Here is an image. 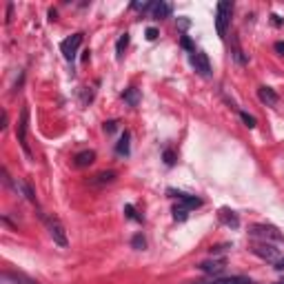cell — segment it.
<instances>
[{
	"label": "cell",
	"mask_w": 284,
	"mask_h": 284,
	"mask_svg": "<svg viewBox=\"0 0 284 284\" xmlns=\"http://www.w3.org/2000/svg\"><path fill=\"white\" fill-rule=\"evenodd\" d=\"M278 284H284V280H280V282H278Z\"/></svg>",
	"instance_id": "obj_33"
},
{
	"label": "cell",
	"mask_w": 284,
	"mask_h": 284,
	"mask_svg": "<svg viewBox=\"0 0 284 284\" xmlns=\"http://www.w3.org/2000/svg\"><path fill=\"white\" fill-rule=\"evenodd\" d=\"M200 284H253V280L247 278V275H231V278H213L211 282H200Z\"/></svg>",
	"instance_id": "obj_12"
},
{
	"label": "cell",
	"mask_w": 284,
	"mask_h": 284,
	"mask_svg": "<svg viewBox=\"0 0 284 284\" xmlns=\"http://www.w3.org/2000/svg\"><path fill=\"white\" fill-rule=\"evenodd\" d=\"M129 140H131V133L129 131H125L120 136V140H118V144H116V153L118 156H129V153H131V149H129Z\"/></svg>",
	"instance_id": "obj_14"
},
{
	"label": "cell",
	"mask_w": 284,
	"mask_h": 284,
	"mask_svg": "<svg viewBox=\"0 0 284 284\" xmlns=\"http://www.w3.org/2000/svg\"><path fill=\"white\" fill-rule=\"evenodd\" d=\"M20 191L27 195V200H29V202H33V205H36V195H33V189H32V187H29V184H27V182H20Z\"/></svg>",
	"instance_id": "obj_23"
},
{
	"label": "cell",
	"mask_w": 284,
	"mask_h": 284,
	"mask_svg": "<svg viewBox=\"0 0 284 284\" xmlns=\"http://www.w3.org/2000/svg\"><path fill=\"white\" fill-rule=\"evenodd\" d=\"M80 45H82V33H74V36L64 38V40L60 42V51H63L67 63H74L76 60V53H78Z\"/></svg>",
	"instance_id": "obj_4"
},
{
	"label": "cell",
	"mask_w": 284,
	"mask_h": 284,
	"mask_svg": "<svg viewBox=\"0 0 284 284\" xmlns=\"http://www.w3.org/2000/svg\"><path fill=\"white\" fill-rule=\"evenodd\" d=\"M169 195L171 198H178V202L180 205H184L187 209H195V206H200L202 205V200L200 198H195V195H189V193H182V191H174V189H169Z\"/></svg>",
	"instance_id": "obj_9"
},
{
	"label": "cell",
	"mask_w": 284,
	"mask_h": 284,
	"mask_svg": "<svg viewBox=\"0 0 284 284\" xmlns=\"http://www.w3.org/2000/svg\"><path fill=\"white\" fill-rule=\"evenodd\" d=\"M240 118H242V122L249 126V129H253V126H255V118H253V116H249L247 111H240Z\"/></svg>",
	"instance_id": "obj_25"
},
{
	"label": "cell",
	"mask_w": 284,
	"mask_h": 284,
	"mask_svg": "<svg viewBox=\"0 0 284 284\" xmlns=\"http://www.w3.org/2000/svg\"><path fill=\"white\" fill-rule=\"evenodd\" d=\"M118 129V122L116 120H109V122H105V131L107 133H113Z\"/></svg>",
	"instance_id": "obj_27"
},
{
	"label": "cell",
	"mask_w": 284,
	"mask_h": 284,
	"mask_svg": "<svg viewBox=\"0 0 284 284\" xmlns=\"http://www.w3.org/2000/svg\"><path fill=\"white\" fill-rule=\"evenodd\" d=\"M125 216L129 218V220L142 222V216H138V213H136V209H133V205H125Z\"/></svg>",
	"instance_id": "obj_24"
},
{
	"label": "cell",
	"mask_w": 284,
	"mask_h": 284,
	"mask_svg": "<svg viewBox=\"0 0 284 284\" xmlns=\"http://www.w3.org/2000/svg\"><path fill=\"white\" fill-rule=\"evenodd\" d=\"M122 98H125V102L129 107H138V102H140V91H138L136 87H129V89H125Z\"/></svg>",
	"instance_id": "obj_19"
},
{
	"label": "cell",
	"mask_w": 284,
	"mask_h": 284,
	"mask_svg": "<svg viewBox=\"0 0 284 284\" xmlns=\"http://www.w3.org/2000/svg\"><path fill=\"white\" fill-rule=\"evenodd\" d=\"M249 236L251 237H260V240H275V242H284V236L275 229V226L271 224H253L251 231H249Z\"/></svg>",
	"instance_id": "obj_3"
},
{
	"label": "cell",
	"mask_w": 284,
	"mask_h": 284,
	"mask_svg": "<svg viewBox=\"0 0 284 284\" xmlns=\"http://www.w3.org/2000/svg\"><path fill=\"white\" fill-rule=\"evenodd\" d=\"M156 38H158V29L149 27V29H147V40H156Z\"/></svg>",
	"instance_id": "obj_29"
},
{
	"label": "cell",
	"mask_w": 284,
	"mask_h": 284,
	"mask_svg": "<svg viewBox=\"0 0 284 284\" xmlns=\"http://www.w3.org/2000/svg\"><path fill=\"white\" fill-rule=\"evenodd\" d=\"M191 64H193V69L202 76V78H209L211 76V63H209V56H206L205 51H195L193 56H191Z\"/></svg>",
	"instance_id": "obj_6"
},
{
	"label": "cell",
	"mask_w": 284,
	"mask_h": 284,
	"mask_svg": "<svg viewBox=\"0 0 284 284\" xmlns=\"http://www.w3.org/2000/svg\"><path fill=\"white\" fill-rule=\"evenodd\" d=\"M275 271H284V258H280L278 262H275Z\"/></svg>",
	"instance_id": "obj_32"
},
{
	"label": "cell",
	"mask_w": 284,
	"mask_h": 284,
	"mask_svg": "<svg viewBox=\"0 0 284 284\" xmlns=\"http://www.w3.org/2000/svg\"><path fill=\"white\" fill-rule=\"evenodd\" d=\"M116 180V171H102V174H98L94 180H91V184L94 187H102V184H109Z\"/></svg>",
	"instance_id": "obj_18"
},
{
	"label": "cell",
	"mask_w": 284,
	"mask_h": 284,
	"mask_svg": "<svg viewBox=\"0 0 284 284\" xmlns=\"http://www.w3.org/2000/svg\"><path fill=\"white\" fill-rule=\"evenodd\" d=\"M129 33H122L120 38H118V42H116V58L118 60H122L125 58V51H126V47H129Z\"/></svg>",
	"instance_id": "obj_20"
},
{
	"label": "cell",
	"mask_w": 284,
	"mask_h": 284,
	"mask_svg": "<svg viewBox=\"0 0 284 284\" xmlns=\"http://www.w3.org/2000/svg\"><path fill=\"white\" fill-rule=\"evenodd\" d=\"M231 56L237 64H247V58H244L242 47H240V38L237 36H231Z\"/></svg>",
	"instance_id": "obj_13"
},
{
	"label": "cell",
	"mask_w": 284,
	"mask_h": 284,
	"mask_svg": "<svg viewBox=\"0 0 284 284\" xmlns=\"http://www.w3.org/2000/svg\"><path fill=\"white\" fill-rule=\"evenodd\" d=\"M0 284H40L38 280L29 278L25 273H16V271H2L0 275Z\"/></svg>",
	"instance_id": "obj_7"
},
{
	"label": "cell",
	"mask_w": 284,
	"mask_h": 284,
	"mask_svg": "<svg viewBox=\"0 0 284 284\" xmlns=\"http://www.w3.org/2000/svg\"><path fill=\"white\" fill-rule=\"evenodd\" d=\"M231 11H233V2H218V11H216V29L218 36L224 38L226 29H229V22H231Z\"/></svg>",
	"instance_id": "obj_1"
},
{
	"label": "cell",
	"mask_w": 284,
	"mask_h": 284,
	"mask_svg": "<svg viewBox=\"0 0 284 284\" xmlns=\"http://www.w3.org/2000/svg\"><path fill=\"white\" fill-rule=\"evenodd\" d=\"M95 160V151H80L78 156H76V167L82 169V167H89V164H94Z\"/></svg>",
	"instance_id": "obj_16"
},
{
	"label": "cell",
	"mask_w": 284,
	"mask_h": 284,
	"mask_svg": "<svg viewBox=\"0 0 284 284\" xmlns=\"http://www.w3.org/2000/svg\"><path fill=\"white\" fill-rule=\"evenodd\" d=\"M153 18H169L171 16V11H174V7L169 5V2H156V5H153Z\"/></svg>",
	"instance_id": "obj_17"
},
{
	"label": "cell",
	"mask_w": 284,
	"mask_h": 284,
	"mask_svg": "<svg viewBox=\"0 0 284 284\" xmlns=\"http://www.w3.org/2000/svg\"><path fill=\"white\" fill-rule=\"evenodd\" d=\"M182 47H184V49H189V51H191V56H193V53H195L193 45H191V40H189V38H187V36H182Z\"/></svg>",
	"instance_id": "obj_28"
},
{
	"label": "cell",
	"mask_w": 284,
	"mask_h": 284,
	"mask_svg": "<svg viewBox=\"0 0 284 284\" xmlns=\"http://www.w3.org/2000/svg\"><path fill=\"white\" fill-rule=\"evenodd\" d=\"M258 98H260V102H262V105H267V107H275V105H278V100H280V95L275 94L271 87H260V89H258Z\"/></svg>",
	"instance_id": "obj_11"
},
{
	"label": "cell",
	"mask_w": 284,
	"mask_h": 284,
	"mask_svg": "<svg viewBox=\"0 0 284 284\" xmlns=\"http://www.w3.org/2000/svg\"><path fill=\"white\" fill-rule=\"evenodd\" d=\"M27 129H29V107H22L20 122H18V142H20L22 151L27 153V158H32V151H29V144H27Z\"/></svg>",
	"instance_id": "obj_5"
},
{
	"label": "cell",
	"mask_w": 284,
	"mask_h": 284,
	"mask_svg": "<svg viewBox=\"0 0 284 284\" xmlns=\"http://www.w3.org/2000/svg\"><path fill=\"white\" fill-rule=\"evenodd\" d=\"M220 218L226 226H231V229H237L240 226V218H237L236 211H229V209H222L220 211Z\"/></svg>",
	"instance_id": "obj_15"
},
{
	"label": "cell",
	"mask_w": 284,
	"mask_h": 284,
	"mask_svg": "<svg viewBox=\"0 0 284 284\" xmlns=\"http://www.w3.org/2000/svg\"><path fill=\"white\" fill-rule=\"evenodd\" d=\"M275 51H278L280 56H284V42H282V40L275 42Z\"/></svg>",
	"instance_id": "obj_30"
},
{
	"label": "cell",
	"mask_w": 284,
	"mask_h": 284,
	"mask_svg": "<svg viewBox=\"0 0 284 284\" xmlns=\"http://www.w3.org/2000/svg\"><path fill=\"white\" fill-rule=\"evenodd\" d=\"M131 247H133V249H138V251H142V249H147V240L142 237V233H138V236H133V240H131Z\"/></svg>",
	"instance_id": "obj_22"
},
{
	"label": "cell",
	"mask_w": 284,
	"mask_h": 284,
	"mask_svg": "<svg viewBox=\"0 0 284 284\" xmlns=\"http://www.w3.org/2000/svg\"><path fill=\"white\" fill-rule=\"evenodd\" d=\"M42 220H45V226H47L49 236L53 237V242L58 244V247H67V233H64V226L60 224L58 218H53V216H42Z\"/></svg>",
	"instance_id": "obj_2"
},
{
	"label": "cell",
	"mask_w": 284,
	"mask_h": 284,
	"mask_svg": "<svg viewBox=\"0 0 284 284\" xmlns=\"http://www.w3.org/2000/svg\"><path fill=\"white\" fill-rule=\"evenodd\" d=\"M164 162H167L169 167H171V164L175 162V153L171 151V149H167V151H164Z\"/></svg>",
	"instance_id": "obj_26"
},
{
	"label": "cell",
	"mask_w": 284,
	"mask_h": 284,
	"mask_svg": "<svg viewBox=\"0 0 284 284\" xmlns=\"http://www.w3.org/2000/svg\"><path fill=\"white\" fill-rule=\"evenodd\" d=\"M226 268V260L224 258H218V260H206V262H202L200 264V271H205V273H209V275H220L222 271Z\"/></svg>",
	"instance_id": "obj_10"
},
{
	"label": "cell",
	"mask_w": 284,
	"mask_h": 284,
	"mask_svg": "<svg viewBox=\"0 0 284 284\" xmlns=\"http://www.w3.org/2000/svg\"><path fill=\"white\" fill-rule=\"evenodd\" d=\"M7 122H9V113H7V111H2V125H0V129H5Z\"/></svg>",
	"instance_id": "obj_31"
},
{
	"label": "cell",
	"mask_w": 284,
	"mask_h": 284,
	"mask_svg": "<svg viewBox=\"0 0 284 284\" xmlns=\"http://www.w3.org/2000/svg\"><path fill=\"white\" fill-rule=\"evenodd\" d=\"M253 253L258 255V258H262V260H267V262H278V255H280V251L275 247H271V244H267V242H262V244H255L253 247Z\"/></svg>",
	"instance_id": "obj_8"
},
{
	"label": "cell",
	"mask_w": 284,
	"mask_h": 284,
	"mask_svg": "<svg viewBox=\"0 0 284 284\" xmlns=\"http://www.w3.org/2000/svg\"><path fill=\"white\" fill-rule=\"evenodd\" d=\"M174 218H175V220H180V222L187 220V218H189V209H187L184 205H178L174 209Z\"/></svg>",
	"instance_id": "obj_21"
}]
</instances>
